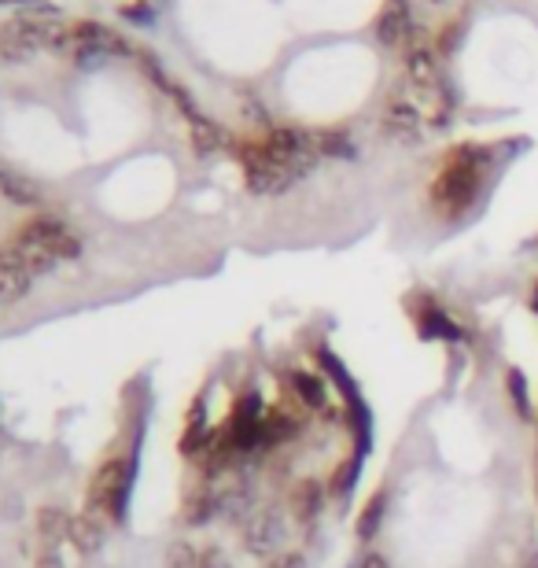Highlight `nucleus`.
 Wrapping results in <instances>:
<instances>
[{"label":"nucleus","instance_id":"obj_1","mask_svg":"<svg viewBox=\"0 0 538 568\" xmlns=\"http://www.w3.org/2000/svg\"><path fill=\"white\" fill-rule=\"evenodd\" d=\"M192 44L225 71H258L281 44V19L270 0H181Z\"/></svg>","mask_w":538,"mask_h":568},{"label":"nucleus","instance_id":"obj_2","mask_svg":"<svg viewBox=\"0 0 538 568\" xmlns=\"http://www.w3.org/2000/svg\"><path fill=\"white\" fill-rule=\"evenodd\" d=\"M85 111L89 126H93V141H108L104 148H122L136 126H144L141 104L130 82H119L114 74H100L85 89Z\"/></svg>","mask_w":538,"mask_h":568},{"label":"nucleus","instance_id":"obj_3","mask_svg":"<svg viewBox=\"0 0 538 568\" xmlns=\"http://www.w3.org/2000/svg\"><path fill=\"white\" fill-rule=\"evenodd\" d=\"M8 141L11 144H27V155H44V159H71V138L55 126V122L44 115V111H16V115L8 119Z\"/></svg>","mask_w":538,"mask_h":568},{"label":"nucleus","instance_id":"obj_4","mask_svg":"<svg viewBox=\"0 0 538 568\" xmlns=\"http://www.w3.org/2000/svg\"><path fill=\"white\" fill-rule=\"evenodd\" d=\"M362 568H387V565H384V561H380V558H369V561H365V565H362Z\"/></svg>","mask_w":538,"mask_h":568}]
</instances>
